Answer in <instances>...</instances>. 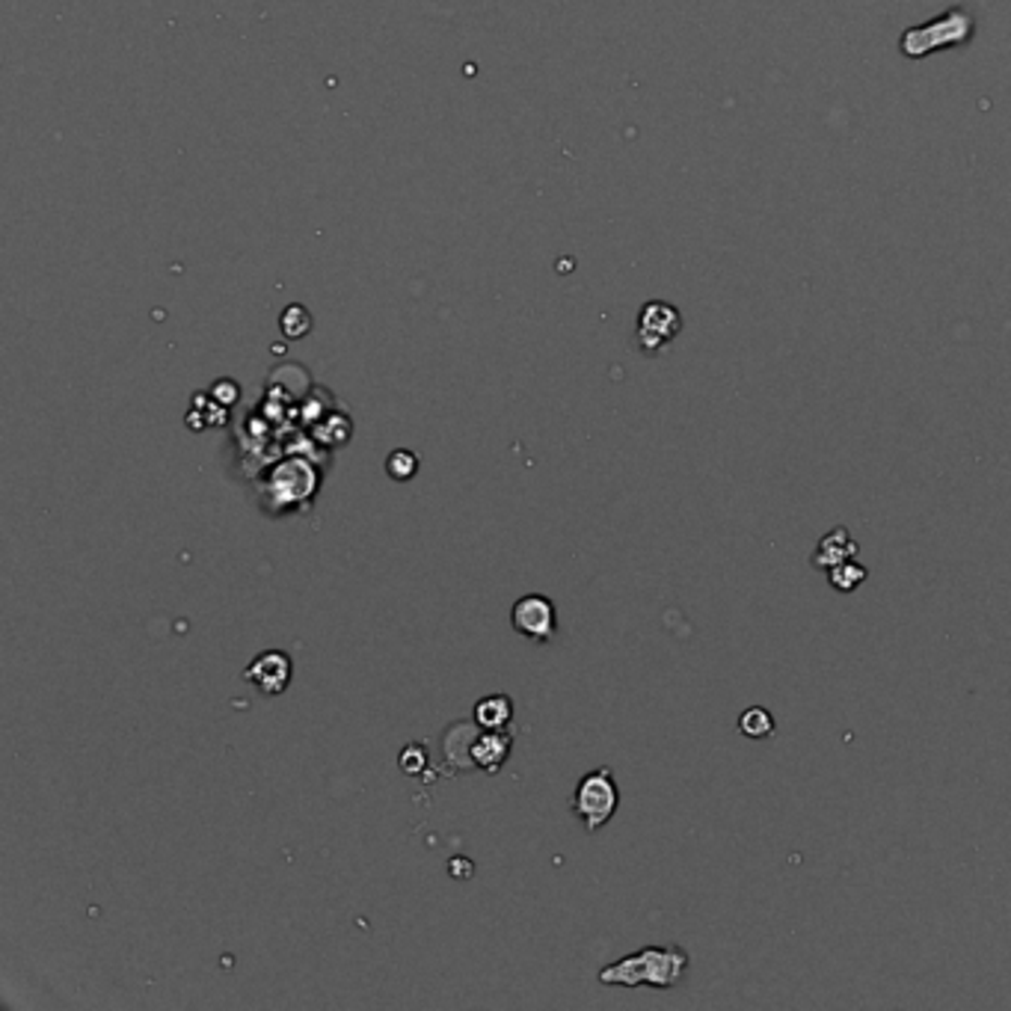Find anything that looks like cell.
I'll return each mask as SVG.
<instances>
[{"label":"cell","mask_w":1011,"mask_h":1011,"mask_svg":"<svg viewBox=\"0 0 1011 1011\" xmlns=\"http://www.w3.org/2000/svg\"><path fill=\"white\" fill-rule=\"evenodd\" d=\"M688 964L691 958L683 946H644L638 952L599 970L597 978L602 985H620V988L650 985L656 990H667L683 982Z\"/></svg>","instance_id":"obj_1"},{"label":"cell","mask_w":1011,"mask_h":1011,"mask_svg":"<svg viewBox=\"0 0 1011 1011\" xmlns=\"http://www.w3.org/2000/svg\"><path fill=\"white\" fill-rule=\"evenodd\" d=\"M620 807V786L614 781V772L609 765L587 772L582 781L576 783V792L570 801V810L578 815V822L585 825V831H599L611 822V815L617 813Z\"/></svg>","instance_id":"obj_2"},{"label":"cell","mask_w":1011,"mask_h":1011,"mask_svg":"<svg viewBox=\"0 0 1011 1011\" xmlns=\"http://www.w3.org/2000/svg\"><path fill=\"white\" fill-rule=\"evenodd\" d=\"M513 629L532 638L537 644H552L558 635V609L544 594H528L513 602L511 609Z\"/></svg>","instance_id":"obj_3"},{"label":"cell","mask_w":1011,"mask_h":1011,"mask_svg":"<svg viewBox=\"0 0 1011 1011\" xmlns=\"http://www.w3.org/2000/svg\"><path fill=\"white\" fill-rule=\"evenodd\" d=\"M291 676H294L291 656L283 650L259 652V656H255V659L244 667V679H247V685H252V688L264 697L283 695L285 688L291 685Z\"/></svg>","instance_id":"obj_4"},{"label":"cell","mask_w":1011,"mask_h":1011,"mask_svg":"<svg viewBox=\"0 0 1011 1011\" xmlns=\"http://www.w3.org/2000/svg\"><path fill=\"white\" fill-rule=\"evenodd\" d=\"M679 312H676L674 305L667 303H647L644 305L641 317H638V345L647 353H656V350H662L667 341H674V336L679 333Z\"/></svg>","instance_id":"obj_5"},{"label":"cell","mask_w":1011,"mask_h":1011,"mask_svg":"<svg viewBox=\"0 0 1011 1011\" xmlns=\"http://www.w3.org/2000/svg\"><path fill=\"white\" fill-rule=\"evenodd\" d=\"M478 721L472 717V721H457L451 727L446 729V736H442V750H446V765L451 772H469V769H475V760H472V748H475V739H478Z\"/></svg>","instance_id":"obj_6"},{"label":"cell","mask_w":1011,"mask_h":1011,"mask_svg":"<svg viewBox=\"0 0 1011 1011\" xmlns=\"http://www.w3.org/2000/svg\"><path fill=\"white\" fill-rule=\"evenodd\" d=\"M513 748V733L511 729H484L480 727L475 748H472V760L475 769L487 774H496L508 762Z\"/></svg>","instance_id":"obj_7"},{"label":"cell","mask_w":1011,"mask_h":1011,"mask_svg":"<svg viewBox=\"0 0 1011 1011\" xmlns=\"http://www.w3.org/2000/svg\"><path fill=\"white\" fill-rule=\"evenodd\" d=\"M858 554V540L851 537L848 528H834V532H827L819 546H815L813 552V566L815 570H831V566L842 564L848 558H854Z\"/></svg>","instance_id":"obj_8"},{"label":"cell","mask_w":1011,"mask_h":1011,"mask_svg":"<svg viewBox=\"0 0 1011 1011\" xmlns=\"http://www.w3.org/2000/svg\"><path fill=\"white\" fill-rule=\"evenodd\" d=\"M472 717L478 721V727L484 729H508L513 721V700L508 695H489L480 697L475 703Z\"/></svg>","instance_id":"obj_9"},{"label":"cell","mask_w":1011,"mask_h":1011,"mask_svg":"<svg viewBox=\"0 0 1011 1011\" xmlns=\"http://www.w3.org/2000/svg\"><path fill=\"white\" fill-rule=\"evenodd\" d=\"M866 576H870V573H866V566L858 564L854 558H848V561H842V564L827 570V582L834 585V590H842V594L858 590V587L866 582Z\"/></svg>","instance_id":"obj_10"},{"label":"cell","mask_w":1011,"mask_h":1011,"mask_svg":"<svg viewBox=\"0 0 1011 1011\" xmlns=\"http://www.w3.org/2000/svg\"><path fill=\"white\" fill-rule=\"evenodd\" d=\"M739 733L748 739H769L774 733V715L762 707L745 709L739 715Z\"/></svg>","instance_id":"obj_11"},{"label":"cell","mask_w":1011,"mask_h":1011,"mask_svg":"<svg viewBox=\"0 0 1011 1011\" xmlns=\"http://www.w3.org/2000/svg\"><path fill=\"white\" fill-rule=\"evenodd\" d=\"M386 472H389V478L395 480H410L415 478V472H419V457L410 448H398V451H391L386 457Z\"/></svg>","instance_id":"obj_12"},{"label":"cell","mask_w":1011,"mask_h":1011,"mask_svg":"<svg viewBox=\"0 0 1011 1011\" xmlns=\"http://www.w3.org/2000/svg\"><path fill=\"white\" fill-rule=\"evenodd\" d=\"M427 762H430V753L424 745L413 741V745H407L401 750V757H398V765H401L403 774H410V777H422L427 772Z\"/></svg>","instance_id":"obj_13"},{"label":"cell","mask_w":1011,"mask_h":1011,"mask_svg":"<svg viewBox=\"0 0 1011 1011\" xmlns=\"http://www.w3.org/2000/svg\"><path fill=\"white\" fill-rule=\"evenodd\" d=\"M309 326H312V317L305 315L300 305H291L288 312L283 315V333L291 338H300L309 333Z\"/></svg>","instance_id":"obj_14"},{"label":"cell","mask_w":1011,"mask_h":1011,"mask_svg":"<svg viewBox=\"0 0 1011 1011\" xmlns=\"http://www.w3.org/2000/svg\"><path fill=\"white\" fill-rule=\"evenodd\" d=\"M238 395H240V389L232 380H220L217 386H214V398H217L220 403H232Z\"/></svg>","instance_id":"obj_15"},{"label":"cell","mask_w":1011,"mask_h":1011,"mask_svg":"<svg viewBox=\"0 0 1011 1011\" xmlns=\"http://www.w3.org/2000/svg\"><path fill=\"white\" fill-rule=\"evenodd\" d=\"M472 870H475V863H472V860H466V858L448 860V872H451L454 878H469V875H472Z\"/></svg>","instance_id":"obj_16"}]
</instances>
